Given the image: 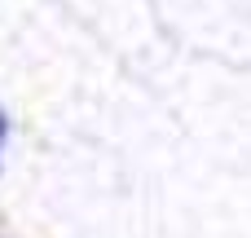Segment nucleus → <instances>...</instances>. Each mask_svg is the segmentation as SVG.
<instances>
[{"mask_svg":"<svg viewBox=\"0 0 251 238\" xmlns=\"http://www.w3.org/2000/svg\"><path fill=\"white\" fill-rule=\"evenodd\" d=\"M0 141H4V115H0Z\"/></svg>","mask_w":251,"mask_h":238,"instance_id":"1","label":"nucleus"}]
</instances>
